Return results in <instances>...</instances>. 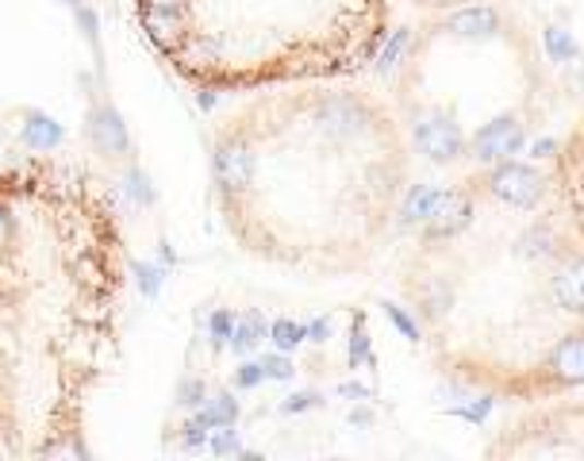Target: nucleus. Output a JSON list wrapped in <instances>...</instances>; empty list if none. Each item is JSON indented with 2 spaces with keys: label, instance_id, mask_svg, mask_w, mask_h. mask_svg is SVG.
Listing matches in <instances>:
<instances>
[{
  "label": "nucleus",
  "instance_id": "1",
  "mask_svg": "<svg viewBox=\"0 0 584 461\" xmlns=\"http://www.w3.org/2000/svg\"><path fill=\"white\" fill-rule=\"evenodd\" d=\"M419 200L396 292L431 366L512 404L581 389L584 243L550 170L504 158Z\"/></svg>",
  "mask_w": 584,
  "mask_h": 461
},
{
  "label": "nucleus",
  "instance_id": "10",
  "mask_svg": "<svg viewBox=\"0 0 584 461\" xmlns=\"http://www.w3.org/2000/svg\"><path fill=\"white\" fill-rule=\"evenodd\" d=\"M227 419H235V404L223 396V404H215L208 415H200V427H212V423H227Z\"/></svg>",
  "mask_w": 584,
  "mask_h": 461
},
{
  "label": "nucleus",
  "instance_id": "3",
  "mask_svg": "<svg viewBox=\"0 0 584 461\" xmlns=\"http://www.w3.org/2000/svg\"><path fill=\"white\" fill-rule=\"evenodd\" d=\"M124 289V227L96 173L50 154L0 170V458L81 446Z\"/></svg>",
  "mask_w": 584,
  "mask_h": 461
},
{
  "label": "nucleus",
  "instance_id": "7",
  "mask_svg": "<svg viewBox=\"0 0 584 461\" xmlns=\"http://www.w3.org/2000/svg\"><path fill=\"white\" fill-rule=\"evenodd\" d=\"M546 170H550L553 188H558V200H561V208H565L569 223H573V231L584 243V116L565 131V139L558 142V150L550 154Z\"/></svg>",
  "mask_w": 584,
  "mask_h": 461
},
{
  "label": "nucleus",
  "instance_id": "11",
  "mask_svg": "<svg viewBox=\"0 0 584 461\" xmlns=\"http://www.w3.org/2000/svg\"><path fill=\"white\" fill-rule=\"evenodd\" d=\"M296 338H301V331H292L289 323H281V327H277V343H281V346H292Z\"/></svg>",
  "mask_w": 584,
  "mask_h": 461
},
{
  "label": "nucleus",
  "instance_id": "5",
  "mask_svg": "<svg viewBox=\"0 0 584 461\" xmlns=\"http://www.w3.org/2000/svg\"><path fill=\"white\" fill-rule=\"evenodd\" d=\"M396 78V112L434 165H492L527 147L542 112V58L497 4L434 12Z\"/></svg>",
  "mask_w": 584,
  "mask_h": 461
},
{
  "label": "nucleus",
  "instance_id": "12",
  "mask_svg": "<svg viewBox=\"0 0 584 461\" xmlns=\"http://www.w3.org/2000/svg\"><path fill=\"white\" fill-rule=\"evenodd\" d=\"M66 4H81V0H66Z\"/></svg>",
  "mask_w": 584,
  "mask_h": 461
},
{
  "label": "nucleus",
  "instance_id": "8",
  "mask_svg": "<svg viewBox=\"0 0 584 461\" xmlns=\"http://www.w3.org/2000/svg\"><path fill=\"white\" fill-rule=\"evenodd\" d=\"M24 142L32 150H50V147H58V142H62V127H58L55 119H47V116H32L24 124Z\"/></svg>",
  "mask_w": 584,
  "mask_h": 461
},
{
  "label": "nucleus",
  "instance_id": "4",
  "mask_svg": "<svg viewBox=\"0 0 584 461\" xmlns=\"http://www.w3.org/2000/svg\"><path fill=\"white\" fill-rule=\"evenodd\" d=\"M162 62L208 93L342 81L381 55L393 0H135Z\"/></svg>",
  "mask_w": 584,
  "mask_h": 461
},
{
  "label": "nucleus",
  "instance_id": "6",
  "mask_svg": "<svg viewBox=\"0 0 584 461\" xmlns=\"http://www.w3.org/2000/svg\"><path fill=\"white\" fill-rule=\"evenodd\" d=\"M492 461H584V396H550L527 404L484 446Z\"/></svg>",
  "mask_w": 584,
  "mask_h": 461
},
{
  "label": "nucleus",
  "instance_id": "2",
  "mask_svg": "<svg viewBox=\"0 0 584 461\" xmlns=\"http://www.w3.org/2000/svg\"><path fill=\"white\" fill-rule=\"evenodd\" d=\"M411 154L396 104L347 78L254 89L212 131L220 219L266 266L358 277L404 216Z\"/></svg>",
  "mask_w": 584,
  "mask_h": 461
},
{
  "label": "nucleus",
  "instance_id": "9",
  "mask_svg": "<svg viewBox=\"0 0 584 461\" xmlns=\"http://www.w3.org/2000/svg\"><path fill=\"white\" fill-rule=\"evenodd\" d=\"M408 4H416L423 12H451L462 9V4H489V0H408Z\"/></svg>",
  "mask_w": 584,
  "mask_h": 461
}]
</instances>
